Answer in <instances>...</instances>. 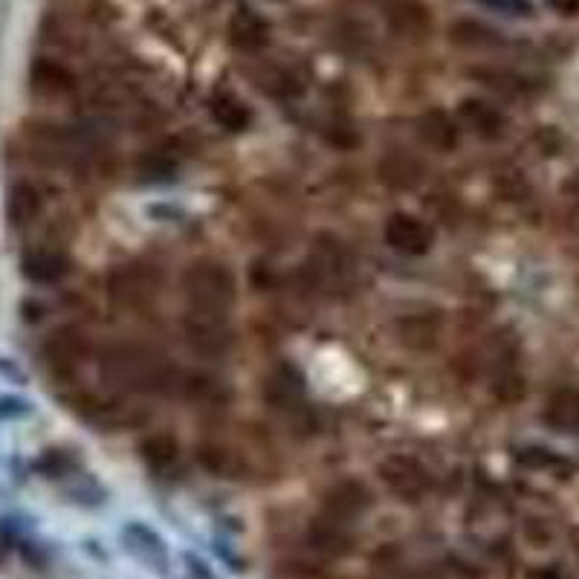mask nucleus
I'll list each match as a JSON object with an SVG mask.
<instances>
[{
  "instance_id": "nucleus-30",
  "label": "nucleus",
  "mask_w": 579,
  "mask_h": 579,
  "mask_svg": "<svg viewBox=\"0 0 579 579\" xmlns=\"http://www.w3.org/2000/svg\"><path fill=\"white\" fill-rule=\"evenodd\" d=\"M493 9L510 12V15H530V0H481Z\"/></svg>"
},
{
  "instance_id": "nucleus-12",
  "label": "nucleus",
  "mask_w": 579,
  "mask_h": 579,
  "mask_svg": "<svg viewBox=\"0 0 579 579\" xmlns=\"http://www.w3.org/2000/svg\"><path fill=\"white\" fill-rule=\"evenodd\" d=\"M21 273L32 284H56V281H61L70 273V261H67V255L61 249H29L21 258Z\"/></svg>"
},
{
  "instance_id": "nucleus-6",
  "label": "nucleus",
  "mask_w": 579,
  "mask_h": 579,
  "mask_svg": "<svg viewBox=\"0 0 579 579\" xmlns=\"http://www.w3.org/2000/svg\"><path fill=\"white\" fill-rule=\"evenodd\" d=\"M87 339L79 328H58L44 342V357L58 374H70L87 359Z\"/></svg>"
},
{
  "instance_id": "nucleus-18",
  "label": "nucleus",
  "mask_w": 579,
  "mask_h": 579,
  "mask_svg": "<svg viewBox=\"0 0 579 579\" xmlns=\"http://www.w3.org/2000/svg\"><path fill=\"white\" fill-rule=\"evenodd\" d=\"M44 212V197L32 186V183H15L6 197V221L15 229H24L29 223L38 221V215Z\"/></svg>"
},
{
  "instance_id": "nucleus-25",
  "label": "nucleus",
  "mask_w": 579,
  "mask_h": 579,
  "mask_svg": "<svg viewBox=\"0 0 579 579\" xmlns=\"http://www.w3.org/2000/svg\"><path fill=\"white\" fill-rule=\"evenodd\" d=\"M197 461L203 464V467L209 469V472H215V475H235L238 472V458L229 452V449H223V446H203L200 452H197Z\"/></svg>"
},
{
  "instance_id": "nucleus-16",
  "label": "nucleus",
  "mask_w": 579,
  "mask_h": 579,
  "mask_svg": "<svg viewBox=\"0 0 579 579\" xmlns=\"http://www.w3.org/2000/svg\"><path fill=\"white\" fill-rule=\"evenodd\" d=\"M388 21L391 29L400 38H412V41H423L432 32V15L423 3L417 0H394L388 6Z\"/></svg>"
},
{
  "instance_id": "nucleus-11",
  "label": "nucleus",
  "mask_w": 579,
  "mask_h": 579,
  "mask_svg": "<svg viewBox=\"0 0 579 579\" xmlns=\"http://www.w3.org/2000/svg\"><path fill=\"white\" fill-rule=\"evenodd\" d=\"M377 171H380V180L394 192H412L423 180V163L414 154L400 151V148L388 151L386 157L377 163Z\"/></svg>"
},
{
  "instance_id": "nucleus-21",
  "label": "nucleus",
  "mask_w": 579,
  "mask_h": 579,
  "mask_svg": "<svg viewBox=\"0 0 579 579\" xmlns=\"http://www.w3.org/2000/svg\"><path fill=\"white\" fill-rule=\"evenodd\" d=\"M545 423L556 432H579V391L556 388L545 406Z\"/></svg>"
},
{
  "instance_id": "nucleus-8",
  "label": "nucleus",
  "mask_w": 579,
  "mask_h": 579,
  "mask_svg": "<svg viewBox=\"0 0 579 579\" xmlns=\"http://www.w3.org/2000/svg\"><path fill=\"white\" fill-rule=\"evenodd\" d=\"M29 82H32V90L38 96H47V99L70 96L79 84L76 73L56 58H35L32 67H29Z\"/></svg>"
},
{
  "instance_id": "nucleus-17",
  "label": "nucleus",
  "mask_w": 579,
  "mask_h": 579,
  "mask_svg": "<svg viewBox=\"0 0 579 579\" xmlns=\"http://www.w3.org/2000/svg\"><path fill=\"white\" fill-rule=\"evenodd\" d=\"M417 134H420V139H423V145H429L432 151H441V154L455 151V148H458V142H461V134H458L455 119H452L446 111H441V108L426 111L423 116H420V122H417Z\"/></svg>"
},
{
  "instance_id": "nucleus-32",
  "label": "nucleus",
  "mask_w": 579,
  "mask_h": 579,
  "mask_svg": "<svg viewBox=\"0 0 579 579\" xmlns=\"http://www.w3.org/2000/svg\"><path fill=\"white\" fill-rule=\"evenodd\" d=\"M21 310H24V322H41V319H44V304L24 302Z\"/></svg>"
},
{
  "instance_id": "nucleus-10",
  "label": "nucleus",
  "mask_w": 579,
  "mask_h": 579,
  "mask_svg": "<svg viewBox=\"0 0 579 579\" xmlns=\"http://www.w3.org/2000/svg\"><path fill=\"white\" fill-rule=\"evenodd\" d=\"M397 339L403 348L426 354L441 339V316L438 313H409L397 319Z\"/></svg>"
},
{
  "instance_id": "nucleus-28",
  "label": "nucleus",
  "mask_w": 579,
  "mask_h": 579,
  "mask_svg": "<svg viewBox=\"0 0 579 579\" xmlns=\"http://www.w3.org/2000/svg\"><path fill=\"white\" fill-rule=\"evenodd\" d=\"M174 171V160H168L166 154H151L148 160H142V174L148 177H168Z\"/></svg>"
},
{
  "instance_id": "nucleus-3",
  "label": "nucleus",
  "mask_w": 579,
  "mask_h": 579,
  "mask_svg": "<svg viewBox=\"0 0 579 579\" xmlns=\"http://www.w3.org/2000/svg\"><path fill=\"white\" fill-rule=\"evenodd\" d=\"M183 339L197 357H223L232 345V331L226 325V313L189 307L183 316Z\"/></svg>"
},
{
  "instance_id": "nucleus-31",
  "label": "nucleus",
  "mask_w": 579,
  "mask_h": 579,
  "mask_svg": "<svg viewBox=\"0 0 579 579\" xmlns=\"http://www.w3.org/2000/svg\"><path fill=\"white\" fill-rule=\"evenodd\" d=\"M545 3L565 18H577L579 15V0H545Z\"/></svg>"
},
{
  "instance_id": "nucleus-29",
  "label": "nucleus",
  "mask_w": 579,
  "mask_h": 579,
  "mask_svg": "<svg viewBox=\"0 0 579 579\" xmlns=\"http://www.w3.org/2000/svg\"><path fill=\"white\" fill-rule=\"evenodd\" d=\"M29 412L27 400H18V397H0V417L9 420V417H24Z\"/></svg>"
},
{
  "instance_id": "nucleus-22",
  "label": "nucleus",
  "mask_w": 579,
  "mask_h": 579,
  "mask_svg": "<svg viewBox=\"0 0 579 579\" xmlns=\"http://www.w3.org/2000/svg\"><path fill=\"white\" fill-rule=\"evenodd\" d=\"M139 452L145 458V464L151 469H171L180 458V443L174 441L166 432H157V435H148L145 441L139 443Z\"/></svg>"
},
{
  "instance_id": "nucleus-5",
  "label": "nucleus",
  "mask_w": 579,
  "mask_h": 579,
  "mask_svg": "<svg viewBox=\"0 0 579 579\" xmlns=\"http://www.w3.org/2000/svg\"><path fill=\"white\" fill-rule=\"evenodd\" d=\"M157 276L142 264H125L116 267L108 278V293L122 307H142L157 296Z\"/></svg>"
},
{
  "instance_id": "nucleus-9",
  "label": "nucleus",
  "mask_w": 579,
  "mask_h": 579,
  "mask_svg": "<svg viewBox=\"0 0 579 579\" xmlns=\"http://www.w3.org/2000/svg\"><path fill=\"white\" fill-rule=\"evenodd\" d=\"M307 545L322 556H348L354 551V536L348 530V522L322 516L307 527Z\"/></svg>"
},
{
  "instance_id": "nucleus-27",
  "label": "nucleus",
  "mask_w": 579,
  "mask_h": 579,
  "mask_svg": "<svg viewBox=\"0 0 579 579\" xmlns=\"http://www.w3.org/2000/svg\"><path fill=\"white\" fill-rule=\"evenodd\" d=\"M276 579H331L325 571L313 568V565H304V562H290V565H281L278 568Z\"/></svg>"
},
{
  "instance_id": "nucleus-24",
  "label": "nucleus",
  "mask_w": 579,
  "mask_h": 579,
  "mask_svg": "<svg viewBox=\"0 0 579 579\" xmlns=\"http://www.w3.org/2000/svg\"><path fill=\"white\" fill-rule=\"evenodd\" d=\"M449 38L461 47H493L498 44V32L490 29L487 24H478V21H455L449 27Z\"/></svg>"
},
{
  "instance_id": "nucleus-15",
  "label": "nucleus",
  "mask_w": 579,
  "mask_h": 579,
  "mask_svg": "<svg viewBox=\"0 0 579 579\" xmlns=\"http://www.w3.org/2000/svg\"><path fill=\"white\" fill-rule=\"evenodd\" d=\"M264 397L270 406H276L281 412L284 409H302L304 383L299 371L290 365H278L276 371L264 380Z\"/></svg>"
},
{
  "instance_id": "nucleus-13",
  "label": "nucleus",
  "mask_w": 579,
  "mask_h": 579,
  "mask_svg": "<svg viewBox=\"0 0 579 579\" xmlns=\"http://www.w3.org/2000/svg\"><path fill=\"white\" fill-rule=\"evenodd\" d=\"M229 41L244 53H258L270 44V24L255 9H238L229 18Z\"/></svg>"
},
{
  "instance_id": "nucleus-33",
  "label": "nucleus",
  "mask_w": 579,
  "mask_h": 579,
  "mask_svg": "<svg viewBox=\"0 0 579 579\" xmlns=\"http://www.w3.org/2000/svg\"><path fill=\"white\" fill-rule=\"evenodd\" d=\"M539 579H565V577H562V574H559L556 568H548V571H542V577H539Z\"/></svg>"
},
{
  "instance_id": "nucleus-1",
  "label": "nucleus",
  "mask_w": 579,
  "mask_h": 579,
  "mask_svg": "<svg viewBox=\"0 0 579 579\" xmlns=\"http://www.w3.org/2000/svg\"><path fill=\"white\" fill-rule=\"evenodd\" d=\"M99 377L113 391H154L174 380V371L160 357L137 345H113L99 359Z\"/></svg>"
},
{
  "instance_id": "nucleus-20",
  "label": "nucleus",
  "mask_w": 579,
  "mask_h": 579,
  "mask_svg": "<svg viewBox=\"0 0 579 579\" xmlns=\"http://www.w3.org/2000/svg\"><path fill=\"white\" fill-rule=\"evenodd\" d=\"M458 116H461V122H467L469 128L481 137L496 139L504 134V113L498 111L496 105L484 102V99H475V96L464 99L458 105Z\"/></svg>"
},
{
  "instance_id": "nucleus-7",
  "label": "nucleus",
  "mask_w": 579,
  "mask_h": 579,
  "mask_svg": "<svg viewBox=\"0 0 579 579\" xmlns=\"http://www.w3.org/2000/svg\"><path fill=\"white\" fill-rule=\"evenodd\" d=\"M386 244L400 255H423L432 247V229L414 215H391L386 223Z\"/></svg>"
},
{
  "instance_id": "nucleus-23",
  "label": "nucleus",
  "mask_w": 579,
  "mask_h": 579,
  "mask_svg": "<svg viewBox=\"0 0 579 579\" xmlns=\"http://www.w3.org/2000/svg\"><path fill=\"white\" fill-rule=\"evenodd\" d=\"M212 119H215L221 128H226V131L241 134V131H247L252 116H249V108L238 96L223 93V96H218V99L212 102Z\"/></svg>"
},
{
  "instance_id": "nucleus-2",
  "label": "nucleus",
  "mask_w": 579,
  "mask_h": 579,
  "mask_svg": "<svg viewBox=\"0 0 579 579\" xmlns=\"http://www.w3.org/2000/svg\"><path fill=\"white\" fill-rule=\"evenodd\" d=\"M183 290H186L189 307L212 310V313H226L238 296V284H235L232 270L218 261L192 264L183 276Z\"/></svg>"
},
{
  "instance_id": "nucleus-19",
  "label": "nucleus",
  "mask_w": 579,
  "mask_h": 579,
  "mask_svg": "<svg viewBox=\"0 0 579 579\" xmlns=\"http://www.w3.org/2000/svg\"><path fill=\"white\" fill-rule=\"evenodd\" d=\"M368 504H371L368 490H365L362 484H357V481H342V484H336L331 493L325 496V510H328V516L339 519V522L357 519Z\"/></svg>"
},
{
  "instance_id": "nucleus-26",
  "label": "nucleus",
  "mask_w": 579,
  "mask_h": 579,
  "mask_svg": "<svg viewBox=\"0 0 579 579\" xmlns=\"http://www.w3.org/2000/svg\"><path fill=\"white\" fill-rule=\"evenodd\" d=\"M180 388H183L186 397H192L197 403H209L218 394V383L212 377H206V374H189Z\"/></svg>"
},
{
  "instance_id": "nucleus-14",
  "label": "nucleus",
  "mask_w": 579,
  "mask_h": 579,
  "mask_svg": "<svg viewBox=\"0 0 579 579\" xmlns=\"http://www.w3.org/2000/svg\"><path fill=\"white\" fill-rule=\"evenodd\" d=\"M122 542H125V548L137 556L139 562H145L148 568H154V571H166L168 568V551L166 545H163V539L154 533V530H148L145 524H128L125 530H122Z\"/></svg>"
},
{
  "instance_id": "nucleus-4",
  "label": "nucleus",
  "mask_w": 579,
  "mask_h": 579,
  "mask_svg": "<svg viewBox=\"0 0 579 579\" xmlns=\"http://www.w3.org/2000/svg\"><path fill=\"white\" fill-rule=\"evenodd\" d=\"M377 472H380V481L388 490L403 501H423L429 493V484H432L429 472L406 455H391L386 461H380Z\"/></svg>"
}]
</instances>
